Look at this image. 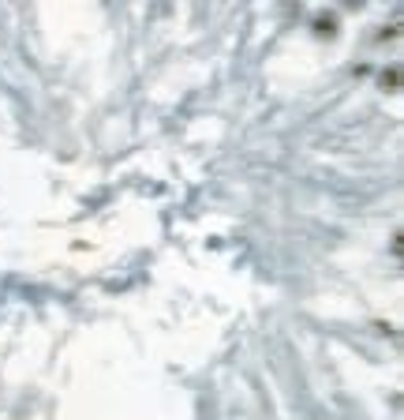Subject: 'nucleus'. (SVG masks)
Returning a JSON list of instances; mask_svg holds the SVG:
<instances>
[{
    "mask_svg": "<svg viewBox=\"0 0 404 420\" xmlns=\"http://www.w3.org/2000/svg\"><path fill=\"white\" fill-rule=\"evenodd\" d=\"M314 30H319L322 38H334L337 34V19L334 15H319V19H314Z\"/></svg>",
    "mask_w": 404,
    "mask_h": 420,
    "instance_id": "obj_1",
    "label": "nucleus"
}]
</instances>
